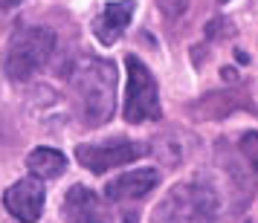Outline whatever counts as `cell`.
I'll use <instances>...</instances> for the list:
<instances>
[{"mask_svg":"<svg viewBox=\"0 0 258 223\" xmlns=\"http://www.w3.org/2000/svg\"><path fill=\"white\" fill-rule=\"evenodd\" d=\"M82 119L87 128H99L116 110V67L110 61L84 55L70 76Z\"/></svg>","mask_w":258,"mask_h":223,"instance_id":"1","label":"cell"},{"mask_svg":"<svg viewBox=\"0 0 258 223\" xmlns=\"http://www.w3.org/2000/svg\"><path fill=\"white\" fill-rule=\"evenodd\" d=\"M52 49H55V32L52 29H47V26H21L6 44L3 70L12 82H26L49 61Z\"/></svg>","mask_w":258,"mask_h":223,"instance_id":"2","label":"cell"},{"mask_svg":"<svg viewBox=\"0 0 258 223\" xmlns=\"http://www.w3.org/2000/svg\"><path fill=\"white\" fill-rule=\"evenodd\" d=\"M218 197L206 183H177L154 209V223H215Z\"/></svg>","mask_w":258,"mask_h":223,"instance_id":"3","label":"cell"},{"mask_svg":"<svg viewBox=\"0 0 258 223\" xmlns=\"http://www.w3.org/2000/svg\"><path fill=\"white\" fill-rule=\"evenodd\" d=\"M128 93H125V119L131 125L154 122L163 116L160 110V93L151 70L142 64L137 55H128Z\"/></svg>","mask_w":258,"mask_h":223,"instance_id":"4","label":"cell"},{"mask_svg":"<svg viewBox=\"0 0 258 223\" xmlns=\"http://www.w3.org/2000/svg\"><path fill=\"white\" fill-rule=\"evenodd\" d=\"M218 160H221L223 174H226V180H229L232 197H238L235 211L246 209L249 200H252V191H255L258 163L238 145V136H235V139H221L218 142Z\"/></svg>","mask_w":258,"mask_h":223,"instance_id":"5","label":"cell"},{"mask_svg":"<svg viewBox=\"0 0 258 223\" xmlns=\"http://www.w3.org/2000/svg\"><path fill=\"white\" fill-rule=\"evenodd\" d=\"M148 148L142 142H134V139H107V142H96V145H79L76 148V160L93 171V174H102V171H110V168H119V165H128L134 160L145 157Z\"/></svg>","mask_w":258,"mask_h":223,"instance_id":"6","label":"cell"},{"mask_svg":"<svg viewBox=\"0 0 258 223\" xmlns=\"http://www.w3.org/2000/svg\"><path fill=\"white\" fill-rule=\"evenodd\" d=\"M44 186L35 177H26V180H18L6 194H3V206L9 209V214H15L21 223H35L44 211Z\"/></svg>","mask_w":258,"mask_h":223,"instance_id":"7","label":"cell"},{"mask_svg":"<svg viewBox=\"0 0 258 223\" xmlns=\"http://www.w3.org/2000/svg\"><path fill=\"white\" fill-rule=\"evenodd\" d=\"M64 217L67 223H110L102 197L84 186H73L64 197Z\"/></svg>","mask_w":258,"mask_h":223,"instance_id":"8","label":"cell"},{"mask_svg":"<svg viewBox=\"0 0 258 223\" xmlns=\"http://www.w3.org/2000/svg\"><path fill=\"white\" fill-rule=\"evenodd\" d=\"M157 183H160V174H157L154 168H140V171H128V174L113 177L105 186V194H107V200H113V203L142 200Z\"/></svg>","mask_w":258,"mask_h":223,"instance_id":"9","label":"cell"},{"mask_svg":"<svg viewBox=\"0 0 258 223\" xmlns=\"http://www.w3.org/2000/svg\"><path fill=\"white\" fill-rule=\"evenodd\" d=\"M134 0H116V3H107L105 9H102V15L96 18L93 24V32L96 38H99V44H105V47H110V44H116L119 35L128 29L131 18H134Z\"/></svg>","mask_w":258,"mask_h":223,"instance_id":"10","label":"cell"},{"mask_svg":"<svg viewBox=\"0 0 258 223\" xmlns=\"http://www.w3.org/2000/svg\"><path fill=\"white\" fill-rule=\"evenodd\" d=\"M64 154L55 151V148H35V151L26 157V168L38 177V180H52V177L64 174Z\"/></svg>","mask_w":258,"mask_h":223,"instance_id":"11","label":"cell"},{"mask_svg":"<svg viewBox=\"0 0 258 223\" xmlns=\"http://www.w3.org/2000/svg\"><path fill=\"white\" fill-rule=\"evenodd\" d=\"M160 9H163V15L168 21H174V18H180L188 9V0H160Z\"/></svg>","mask_w":258,"mask_h":223,"instance_id":"12","label":"cell"},{"mask_svg":"<svg viewBox=\"0 0 258 223\" xmlns=\"http://www.w3.org/2000/svg\"><path fill=\"white\" fill-rule=\"evenodd\" d=\"M21 0H0V9H15Z\"/></svg>","mask_w":258,"mask_h":223,"instance_id":"13","label":"cell"}]
</instances>
